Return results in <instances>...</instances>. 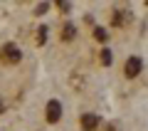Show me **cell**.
<instances>
[{
    "mask_svg": "<svg viewBox=\"0 0 148 131\" xmlns=\"http://www.w3.org/2000/svg\"><path fill=\"white\" fill-rule=\"evenodd\" d=\"M0 62L8 64V67L20 64L22 62V50L17 47L15 42H5V45H0Z\"/></svg>",
    "mask_w": 148,
    "mask_h": 131,
    "instance_id": "cell-1",
    "label": "cell"
},
{
    "mask_svg": "<svg viewBox=\"0 0 148 131\" xmlns=\"http://www.w3.org/2000/svg\"><path fill=\"white\" fill-rule=\"evenodd\" d=\"M62 114H64L62 101H59V99H49L47 106H45V121H47L49 126H54V124L62 121Z\"/></svg>",
    "mask_w": 148,
    "mask_h": 131,
    "instance_id": "cell-2",
    "label": "cell"
},
{
    "mask_svg": "<svg viewBox=\"0 0 148 131\" xmlns=\"http://www.w3.org/2000/svg\"><path fill=\"white\" fill-rule=\"evenodd\" d=\"M141 72H143V59L138 57V54H131V57L123 62V74H126V79H136Z\"/></svg>",
    "mask_w": 148,
    "mask_h": 131,
    "instance_id": "cell-3",
    "label": "cell"
},
{
    "mask_svg": "<svg viewBox=\"0 0 148 131\" xmlns=\"http://www.w3.org/2000/svg\"><path fill=\"white\" fill-rule=\"evenodd\" d=\"M131 20H133V12L126 8H116L111 12V27H126Z\"/></svg>",
    "mask_w": 148,
    "mask_h": 131,
    "instance_id": "cell-4",
    "label": "cell"
},
{
    "mask_svg": "<svg viewBox=\"0 0 148 131\" xmlns=\"http://www.w3.org/2000/svg\"><path fill=\"white\" fill-rule=\"evenodd\" d=\"M79 124H82V131H99L101 116L94 114V111H84V114L79 116Z\"/></svg>",
    "mask_w": 148,
    "mask_h": 131,
    "instance_id": "cell-5",
    "label": "cell"
},
{
    "mask_svg": "<svg viewBox=\"0 0 148 131\" xmlns=\"http://www.w3.org/2000/svg\"><path fill=\"white\" fill-rule=\"evenodd\" d=\"M74 37H77V25H74V22H64L62 30H59V40L62 42H72Z\"/></svg>",
    "mask_w": 148,
    "mask_h": 131,
    "instance_id": "cell-6",
    "label": "cell"
},
{
    "mask_svg": "<svg viewBox=\"0 0 148 131\" xmlns=\"http://www.w3.org/2000/svg\"><path fill=\"white\" fill-rule=\"evenodd\" d=\"M99 64L101 67H111V64H114V50L111 47H101L99 50Z\"/></svg>",
    "mask_w": 148,
    "mask_h": 131,
    "instance_id": "cell-7",
    "label": "cell"
},
{
    "mask_svg": "<svg viewBox=\"0 0 148 131\" xmlns=\"http://www.w3.org/2000/svg\"><path fill=\"white\" fill-rule=\"evenodd\" d=\"M47 37H49V27H47V25H40V27L35 30V45H40V47L47 45Z\"/></svg>",
    "mask_w": 148,
    "mask_h": 131,
    "instance_id": "cell-8",
    "label": "cell"
},
{
    "mask_svg": "<svg viewBox=\"0 0 148 131\" xmlns=\"http://www.w3.org/2000/svg\"><path fill=\"white\" fill-rule=\"evenodd\" d=\"M91 37H94L96 42H101V45H104V42H109V30H106V27H101V25H94V27H91Z\"/></svg>",
    "mask_w": 148,
    "mask_h": 131,
    "instance_id": "cell-9",
    "label": "cell"
},
{
    "mask_svg": "<svg viewBox=\"0 0 148 131\" xmlns=\"http://www.w3.org/2000/svg\"><path fill=\"white\" fill-rule=\"evenodd\" d=\"M54 8H57L62 15H72V10H74V5H72V3H67V0H57Z\"/></svg>",
    "mask_w": 148,
    "mask_h": 131,
    "instance_id": "cell-10",
    "label": "cell"
},
{
    "mask_svg": "<svg viewBox=\"0 0 148 131\" xmlns=\"http://www.w3.org/2000/svg\"><path fill=\"white\" fill-rule=\"evenodd\" d=\"M52 8V3H47V0H42V3H37L35 5V15L37 17H42V15H47V10Z\"/></svg>",
    "mask_w": 148,
    "mask_h": 131,
    "instance_id": "cell-11",
    "label": "cell"
},
{
    "mask_svg": "<svg viewBox=\"0 0 148 131\" xmlns=\"http://www.w3.org/2000/svg\"><path fill=\"white\" fill-rule=\"evenodd\" d=\"M5 114V104H3V99H0V116Z\"/></svg>",
    "mask_w": 148,
    "mask_h": 131,
    "instance_id": "cell-12",
    "label": "cell"
},
{
    "mask_svg": "<svg viewBox=\"0 0 148 131\" xmlns=\"http://www.w3.org/2000/svg\"><path fill=\"white\" fill-rule=\"evenodd\" d=\"M146 5H148V3H146Z\"/></svg>",
    "mask_w": 148,
    "mask_h": 131,
    "instance_id": "cell-13",
    "label": "cell"
}]
</instances>
